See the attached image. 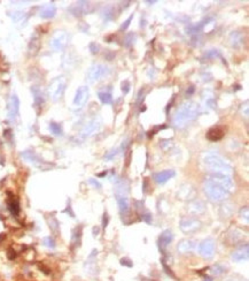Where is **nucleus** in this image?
I'll list each match as a JSON object with an SVG mask.
<instances>
[{"instance_id": "nucleus-1", "label": "nucleus", "mask_w": 249, "mask_h": 281, "mask_svg": "<svg viewBox=\"0 0 249 281\" xmlns=\"http://www.w3.org/2000/svg\"><path fill=\"white\" fill-rule=\"evenodd\" d=\"M200 113L199 104L192 100H186L177 108L176 113L173 115L172 122L177 128H184L189 122L194 121Z\"/></svg>"}, {"instance_id": "nucleus-2", "label": "nucleus", "mask_w": 249, "mask_h": 281, "mask_svg": "<svg viewBox=\"0 0 249 281\" xmlns=\"http://www.w3.org/2000/svg\"><path fill=\"white\" fill-rule=\"evenodd\" d=\"M203 163L213 173H221L229 175L232 172V166L229 161H226L222 156L215 152H208L203 157Z\"/></svg>"}, {"instance_id": "nucleus-3", "label": "nucleus", "mask_w": 249, "mask_h": 281, "mask_svg": "<svg viewBox=\"0 0 249 281\" xmlns=\"http://www.w3.org/2000/svg\"><path fill=\"white\" fill-rule=\"evenodd\" d=\"M203 190H205V194L207 195V197L210 200H213V202H222V200H224L230 192L223 186H221L219 183H217V182H215V181L210 179H207L205 181Z\"/></svg>"}, {"instance_id": "nucleus-4", "label": "nucleus", "mask_w": 249, "mask_h": 281, "mask_svg": "<svg viewBox=\"0 0 249 281\" xmlns=\"http://www.w3.org/2000/svg\"><path fill=\"white\" fill-rule=\"evenodd\" d=\"M65 86H67V81L63 76L54 78L51 82V84L48 86V94L53 102L61 99V97L63 96L64 90H65Z\"/></svg>"}, {"instance_id": "nucleus-5", "label": "nucleus", "mask_w": 249, "mask_h": 281, "mask_svg": "<svg viewBox=\"0 0 249 281\" xmlns=\"http://www.w3.org/2000/svg\"><path fill=\"white\" fill-rule=\"evenodd\" d=\"M109 73H110V69L107 66L96 64L88 68L87 73H86V80L88 83H95V82L100 81L102 77L107 76Z\"/></svg>"}, {"instance_id": "nucleus-6", "label": "nucleus", "mask_w": 249, "mask_h": 281, "mask_svg": "<svg viewBox=\"0 0 249 281\" xmlns=\"http://www.w3.org/2000/svg\"><path fill=\"white\" fill-rule=\"evenodd\" d=\"M88 96H90V91H88L87 86H79L76 91L74 100H72V110L75 111L82 110L85 106V104L87 103Z\"/></svg>"}, {"instance_id": "nucleus-7", "label": "nucleus", "mask_w": 249, "mask_h": 281, "mask_svg": "<svg viewBox=\"0 0 249 281\" xmlns=\"http://www.w3.org/2000/svg\"><path fill=\"white\" fill-rule=\"evenodd\" d=\"M101 126H102L101 119L99 118V116H95V118H93L91 121H88V122L85 125V127L83 128L82 133H80V136H82L83 138H87V137L96 134L98 131L100 130Z\"/></svg>"}, {"instance_id": "nucleus-8", "label": "nucleus", "mask_w": 249, "mask_h": 281, "mask_svg": "<svg viewBox=\"0 0 249 281\" xmlns=\"http://www.w3.org/2000/svg\"><path fill=\"white\" fill-rule=\"evenodd\" d=\"M69 36L64 31H56L51 39V46L54 51H62L68 45Z\"/></svg>"}, {"instance_id": "nucleus-9", "label": "nucleus", "mask_w": 249, "mask_h": 281, "mask_svg": "<svg viewBox=\"0 0 249 281\" xmlns=\"http://www.w3.org/2000/svg\"><path fill=\"white\" fill-rule=\"evenodd\" d=\"M215 241L213 239H205L200 243L199 245V252L203 258L205 259H210L213 257V253H215Z\"/></svg>"}, {"instance_id": "nucleus-10", "label": "nucleus", "mask_w": 249, "mask_h": 281, "mask_svg": "<svg viewBox=\"0 0 249 281\" xmlns=\"http://www.w3.org/2000/svg\"><path fill=\"white\" fill-rule=\"evenodd\" d=\"M208 179L213 180L217 183H219L221 186L230 191L231 189L233 188V181H232V178L230 175H226V174H221V173H211L210 175L208 176Z\"/></svg>"}, {"instance_id": "nucleus-11", "label": "nucleus", "mask_w": 249, "mask_h": 281, "mask_svg": "<svg viewBox=\"0 0 249 281\" xmlns=\"http://www.w3.org/2000/svg\"><path fill=\"white\" fill-rule=\"evenodd\" d=\"M19 110H20V99L16 94H12L9 100H8L7 106V114L8 119L14 121L17 115H19Z\"/></svg>"}, {"instance_id": "nucleus-12", "label": "nucleus", "mask_w": 249, "mask_h": 281, "mask_svg": "<svg viewBox=\"0 0 249 281\" xmlns=\"http://www.w3.org/2000/svg\"><path fill=\"white\" fill-rule=\"evenodd\" d=\"M201 227V222L197 219L185 217L180 220V229L184 233H193Z\"/></svg>"}, {"instance_id": "nucleus-13", "label": "nucleus", "mask_w": 249, "mask_h": 281, "mask_svg": "<svg viewBox=\"0 0 249 281\" xmlns=\"http://www.w3.org/2000/svg\"><path fill=\"white\" fill-rule=\"evenodd\" d=\"M197 247V242L195 240H191V239H185V240H181L178 245H177V250L179 253H188L192 252L195 250V248Z\"/></svg>"}, {"instance_id": "nucleus-14", "label": "nucleus", "mask_w": 249, "mask_h": 281, "mask_svg": "<svg viewBox=\"0 0 249 281\" xmlns=\"http://www.w3.org/2000/svg\"><path fill=\"white\" fill-rule=\"evenodd\" d=\"M70 12L75 16H82V15H85L91 12V5L87 1H78L76 5H74L70 8Z\"/></svg>"}, {"instance_id": "nucleus-15", "label": "nucleus", "mask_w": 249, "mask_h": 281, "mask_svg": "<svg viewBox=\"0 0 249 281\" xmlns=\"http://www.w3.org/2000/svg\"><path fill=\"white\" fill-rule=\"evenodd\" d=\"M213 17H205L202 21H200L199 23H196V24H191L188 25L187 28H186V33H188V35H193V36H195V35H199V33L205 29V27L207 24H208L209 22H213Z\"/></svg>"}, {"instance_id": "nucleus-16", "label": "nucleus", "mask_w": 249, "mask_h": 281, "mask_svg": "<svg viewBox=\"0 0 249 281\" xmlns=\"http://www.w3.org/2000/svg\"><path fill=\"white\" fill-rule=\"evenodd\" d=\"M116 196V200L120 208V213L122 216H128L129 211H130V203H129V198L126 194H115Z\"/></svg>"}, {"instance_id": "nucleus-17", "label": "nucleus", "mask_w": 249, "mask_h": 281, "mask_svg": "<svg viewBox=\"0 0 249 281\" xmlns=\"http://www.w3.org/2000/svg\"><path fill=\"white\" fill-rule=\"evenodd\" d=\"M249 256V247L248 244L241 245L237 250H234L232 253V259L237 263H240V261H247Z\"/></svg>"}, {"instance_id": "nucleus-18", "label": "nucleus", "mask_w": 249, "mask_h": 281, "mask_svg": "<svg viewBox=\"0 0 249 281\" xmlns=\"http://www.w3.org/2000/svg\"><path fill=\"white\" fill-rule=\"evenodd\" d=\"M172 240H173V234L170 229H167V231H164V232L161 234L160 237H158V248H160V250L162 252H164L167 247L172 242Z\"/></svg>"}, {"instance_id": "nucleus-19", "label": "nucleus", "mask_w": 249, "mask_h": 281, "mask_svg": "<svg viewBox=\"0 0 249 281\" xmlns=\"http://www.w3.org/2000/svg\"><path fill=\"white\" fill-rule=\"evenodd\" d=\"M175 176H176V172L173 169H165V171H162L160 173H156L154 175V180H155L156 183L164 184L165 182H168L169 180H171Z\"/></svg>"}, {"instance_id": "nucleus-20", "label": "nucleus", "mask_w": 249, "mask_h": 281, "mask_svg": "<svg viewBox=\"0 0 249 281\" xmlns=\"http://www.w3.org/2000/svg\"><path fill=\"white\" fill-rule=\"evenodd\" d=\"M31 92L32 96H33V102H35V105L38 107H41V105L45 103V94L44 92L41 91L39 86H31Z\"/></svg>"}, {"instance_id": "nucleus-21", "label": "nucleus", "mask_w": 249, "mask_h": 281, "mask_svg": "<svg viewBox=\"0 0 249 281\" xmlns=\"http://www.w3.org/2000/svg\"><path fill=\"white\" fill-rule=\"evenodd\" d=\"M56 14V7L54 4H48L43 6L39 11V15L43 19H51Z\"/></svg>"}, {"instance_id": "nucleus-22", "label": "nucleus", "mask_w": 249, "mask_h": 281, "mask_svg": "<svg viewBox=\"0 0 249 281\" xmlns=\"http://www.w3.org/2000/svg\"><path fill=\"white\" fill-rule=\"evenodd\" d=\"M230 44L232 45L234 49H240L243 45V35L240 31H233L230 35Z\"/></svg>"}, {"instance_id": "nucleus-23", "label": "nucleus", "mask_w": 249, "mask_h": 281, "mask_svg": "<svg viewBox=\"0 0 249 281\" xmlns=\"http://www.w3.org/2000/svg\"><path fill=\"white\" fill-rule=\"evenodd\" d=\"M223 136H224V131L219 127H213L211 129H209L208 133H207V138L209 141H213V142H216V141L222 139Z\"/></svg>"}, {"instance_id": "nucleus-24", "label": "nucleus", "mask_w": 249, "mask_h": 281, "mask_svg": "<svg viewBox=\"0 0 249 281\" xmlns=\"http://www.w3.org/2000/svg\"><path fill=\"white\" fill-rule=\"evenodd\" d=\"M39 49H40L39 36H38V33H35V35H32L30 43H29V53L31 55H36L37 53L39 52Z\"/></svg>"}, {"instance_id": "nucleus-25", "label": "nucleus", "mask_w": 249, "mask_h": 281, "mask_svg": "<svg viewBox=\"0 0 249 281\" xmlns=\"http://www.w3.org/2000/svg\"><path fill=\"white\" fill-rule=\"evenodd\" d=\"M22 157H23L27 161L32 163V164H36V165H37V163H41L39 160V158H38V156L31 150H27V151H24V152H22Z\"/></svg>"}, {"instance_id": "nucleus-26", "label": "nucleus", "mask_w": 249, "mask_h": 281, "mask_svg": "<svg viewBox=\"0 0 249 281\" xmlns=\"http://www.w3.org/2000/svg\"><path fill=\"white\" fill-rule=\"evenodd\" d=\"M101 16L106 22L112 20L114 16H115V12H114V8L112 6H106L102 8V12H101Z\"/></svg>"}, {"instance_id": "nucleus-27", "label": "nucleus", "mask_w": 249, "mask_h": 281, "mask_svg": "<svg viewBox=\"0 0 249 281\" xmlns=\"http://www.w3.org/2000/svg\"><path fill=\"white\" fill-rule=\"evenodd\" d=\"M98 97L100 99V102L104 105H112V96L110 92L107 91H99L98 92Z\"/></svg>"}, {"instance_id": "nucleus-28", "label": "nucleus", "mask_w": 249, "mask_h": 281, "mask_svg": "<svg viewBox=\"0 0 249 281\" xmlns=\"http://www.w3.org/2000/svg\"><path fill=\"white\" fill-rule=\"evenodd\" d=\"M9 16L12 17L13 21L16 22V23L25 22V21H27V14L24 12H13L9 14Z\"/></svg>"}, {"instance_id": "nucleus-29", "label": "nucleus", "mask_w": 249, "mask_h": 281, "mask_svg": "<svg viewBox=\"0 0 249 281\" xmlns=\"http://www.w3.org/2000/svg\"><path fill=\"white\" fill-rule=\"evenodd\" d=\"M49 130H51V133L53 135H55V136H61V135L63 134L62 126H61L60 123H56V122L49 123Z\"/></svg>"}, {"instance_id": "nucleus-30", "label": "nucleus", "mask_w": 249, "mask_h": 281, "mask_svg": "<svg viewBox=\"0 0 249 281\" xmlns=\"http://www.w3.org/2000/svg\"><path fill=\"white\" fill-rule=\"evenodd\" d=\"M8 210L11 211L12 214L17 216V214H19V212H20V204H19V202L15 200H11V202L8 203Z\"/></svg>"}, {"instance_id": "nucleus-31", "label": "nucleus", "mask_w": 249, "mask_h": 281, "mask_svg": "<svg viewBox=\"0 0 249 281\" xmlns=\"http://www.w3.org/2000/svg\"><path fill=\"white\" fill-rule=\"evenodd\" d=\"M189 210L193 212H195V213L203 212L205 211V204L202 203V202H200V200H195V202H193V203L191 204Z\"/></svg>"}, {"instance_id": "nucleus-32", "label": "nucleus", "mask_w": 249, "mask_h": 281, "mask_svg": "<svg viewBox=\"0 0 249 281\" xmlns=\"http://www.w3.org/2000/svg\"><path fill=\"white\" fill-rule=\"evenodd\" d=\"M137 39V35L134 33H129L124 37V46L125 47H131Z\"/></svg>"}, {"instance_id": "nucleus-33", "label": "nucleus", "mask_w": 249, "mask_h": 281, "mask_svg": "<svg viewBox=\"0 0 249 281\" xmlns=\"http://www.w3.org/2000/svg\"><path fill=\"white\" fill-rule=\"evenodd\" d=\"M225 270H226V269H225L223 265L215 264V265H213V266L210 267V273H211L213 275H216V277H218V275H222V274L225 272Z\"/></svg>"}, {"instance_id": "nucleus-34", "label": "nucleus", "mask_w": 249, "mask_h": 281, "mask_svg": "<svg viewBox=\"0 0 249 281\" xmlns=\"http://www.w3.org/2000/svg\"><path fill=\"white\" fill-rule=\"evenodd\" d=\"M203 57L207 58V59H213V58H222V55H221V52H219L218 50L213 49V50L207 51Z\"/></svg>"}, {"instance_id": "nucleus-35", "label": "nucleus", "mask_w": 249, "mask_h": 281, "mask_svg": "<svg viewBox=\"0 0 249 281\" xmlns=\"http://www.w3.org/2000/svg\"><path fill=\"white\" fill-rule=\"evenodd\" d=\"M120 152V147H117V149H114V150L109 151L107 155L104 156V160H112V159L115 158L118 153Z\"/></svg>"}, {"instance_id": "nucleus-36", "label": "nucleus", "mask_w": 249, "mask_h": 281, "mask_svg": "<svg viewBox=\"0 0 249 281\" xmlns=\"http://www.w3.org/2000/svg\"><path fill=\"white\" fill-rule=\"evenodd\" d=\"M43 243H44V245H46L47 248H51L53 249L54 247H55V241H54V239L51 236H46L44 237V240H43Z\"/></svg>"}, {"instance_id": "nucleus-37", "label": "nucleus", "mask_w": 249, "mask_h": 281, "mask_svg": "<svg viewBox=\"0 0 249 281\" xmlns=\"http://www.w3.org/2000/svg\"><path fill=\"white\" fill-rule=\"evenodd\" d=\"M88 49H90L92 54H96V53H99V51H100V46L96 44L95 42H92V43H90V45H88Z\"/></svg>"}, {"instance_id": "nucleus-38", "label": "nucleus", "mask_w": 249, "mask_h": 281, "mask_svg": "<svg viewBox=\"0 0 249 281\" xmlns=\"http://www.w3.org/2000/svg\"><path fill=\"white\" fill-rule=\"evenodd\" d=\"M120 88H122V92L124 94H129V91H130V89H131V83L129 81H123L122 82V86H120Z\"/></svg>"}, {"instance_id": "nucleus-39", "label": "nucleus", "mask_w": 249, "mask_h": 281, "mask_svg": "<svg viewBox=\"0 0 249 281\" xmlns=\"http://www.w3.org/2000/svg\"><path fill=\"white\" fill-rule=\"evenodd\" d=\"M141 219L144 220L145 222H147V224H150L152 222V213L148 211H145L141 213Z\"/></svg>"}, {"instance_id": "nucleus-40", "label": "nucleus", "mask_w": 249, "mask_h": 281, "mask_svg": "<svg viewBox=\"0 0 249 281\" xmlns=\"http://www.w3.org/2000/svg\"><path fill=\"white\" fill-rule=\"evenodd\" d=\"M132 19H133V15H131V16L129 17L128 20L125 21V22H123V24L120 25V31H124V30H126V29L130 27V24H131V21H132Z\"/></svg>"}, {"instance_id": "nucleus-41", "label": "nucleus", "mask_w": 249, "mask_h": 281, "mask_svg": "<svg viewBox=\"0 0 249 281\" xmlns=\"http://www.w3.org/2000/svg\"><path fill=\"white\" fill-rule=\"evenodd\" d=\"M240 216L242 217V219L245 218V220L247 221V222H248V220H249L248 217H249V214H248V208H247V206H245V208H242V209L240 210Z\"/></svg>"}, {"instance_id": "nucleus-42", "label": "nucleus", "mask_w": 249, "mask_h": 281, "mask_svg": "<svg viewBox=\"0 0 249 281\" xmlns=\"http://www.w3.org/2000/svg\"><path fill=\"white\" fill-rule=\"evenodd\" d=\"M88 182H90V184H92L93 187L94 188H96V189H101V183L98 181V180H95V179H90L88 180Z\"/></svg>"}, {"instance_id": "nucleus-43", "label": "nucleus", "mask_w": 249, "mask_h": 281, "mask_svg": "<svg viewBox=\"0 0 249 281\" xmlns=\"http://www.w3.org/2000/svg\"><path fill=\"white\" fill-rule=\"evenodd\" d=\"M108 221H109L108 213H107V212H104V213H103V218H102V227H103V228H106V227H107V225H108Z\"/></svg>"}, {"instance_id": "nucleus-44", "label": "nucleus", "mask_w": 249, "mask_h": 281, "mask_svg": "<svg viewBox=\"0 0 249 281\" xmlns=\"http://www.w3.org/2000/svg\"><path fill=\"white\" fill-rule=\"evenodd\" d=\"M120 264L122 265H125L128 267H132V261L128 259V258H124V259H120Z\"/></svg>"}, {"instance_id": "nucleus-45", "label": "nucleus", "mask_w": 249, "mask_h": 281, "mask_svg": "<svg viewBox=\"0 0 249 281\" xmlns=\"http://www.w3.org/2000/svg\"><path fill=\"white\" fill-rule=\"evenodd\" d=\"M99 232H100V231H99V227H94V228H93V234H94V235L99 234Z\"/></svg>"}, {"instance_id": "nucleus-46", "label": "nucleus", "mask_w": 249, "mask_h": 281, "mask_svg": "<svg viewBox=\"0 0 249 281\" xmlns=\"http://www.w3.org/2000/svg\"><path fill=\"white\" fill-rule=\"evenodd\" d=\"M193 91H194V88H193V86H191V89L187 90V92H186V94H192Z\"/></svg>"}, {"instance_id": "nucleus-47", "label": "nucleus", "mask_w": 249, "mask_h": 281, "mask_svg": "<svg viewBox=\"0 0 249 281\" xmlns=\"http://www.w3.org/2000/svg\"><path fill=\"white\" fill-rule=\"evenodd\" d=\"M203 281H213V280H211V279H210V278H208V277H207V278H205V280H203Z\"/></svg>"}]
</instances>
